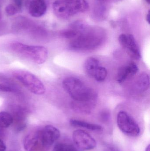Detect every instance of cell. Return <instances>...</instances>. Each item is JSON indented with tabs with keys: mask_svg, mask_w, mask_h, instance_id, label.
Segmentation results:
<instances>
[{
	"mask_svg": "<svg viewBox=\"0 0 150 151\" xmlns=\"http://www.w3.org/2000/svg\"><path fill=\"white\" fill-rule=\"evenodd\" d=\"M104 34L99 29L86 30L82 27L77 31L76 36L70 44V48L73 50H86L94 49L103 42Z\"/></svg>",
	"mask_w": 150,
	"mask_h": 151,
	"instance_id": "cell-1",
	"label": "cell"
},
{
	"mask_svg": "<svg viewBox=\"0 0 150 151\" xmlns=\"http://www.w3.org/2000/svg\"><path fill=\"white\" fill-rule=\"evenodd\" d=\"M63 85L74 101L95 102L97 99L95 91L78 78L68 77L63 82Z\"/></svg>",
	"mask_w": 150,
	"mask_h": 151,
	"instance_id": "cell-2",
	"label": "cell"
},
{
	"mask_svg": "<svg viewBox=\"0 0 150 151\" xmlns=\"http://www.w3.org/2000/svg\"><path fill=\"white\" fill-rule=\"evenodd\" d=\"M88 8L89 4L86 0H57L53 4L55 13L63 19L85 12Z\"/></svg>",
	"mask_w": 150,
	"mask_h": 151,
	"instance_id": "cell-3",
	"label": "cell"
},
{
	"mask_svg": "<svg viewBox=\"0 0 150 151\" xmlns=\"http://www.w3.org/2000/svg\"><path fill=\"white\" fill-rule=\"evenodd\" d=\"M11 48L17 54L26 58L37 64L44 63L48 56V51L45 47L29 46L20 43L12 44Z\"/></svg>",
	"mask_w": 150,
	"mask_h": 151,
	"instance_id": "cell-4",
	"label": "cell"
},
{
	"mask_svg": "<svg viewBox=\"0 0 150 151\" xmlns=\"http://www.w3.org/2000/svg\"><path fill=\"white\" fill-rule=\"evenodd\" d=\"M15 76L32 93L38 95L45 93V88L43 83L32 73L21 71L15 73Z\"/></svg>",
	"mask_w": 150,
	"mask_h": 151,
	"instance_id": "cell-5",
	"label": "cell"
},
{
	"mask_svg": "<svg viewBox=\"0 0 150 151\" xmlns=\"http://www.w3.org/2000/svg\"><path fill=\"white\" fill-rule=\"evenodd\" d=\"M118 127L122 133L129 136H138L140 134V128L135 121L126 112L120 111L117 117Z\"/></svg>",
	"mask_w": 150,
	"mask_h": 151,
	"instance_id": "cell-6",
	"label": "cell"
},
{
	"mask_svg": "<svg viewBox=\"0 0 150 151\" xmlns=\"http://www.w3.org/2000/svg\"><path fill=\"white\" fill-rule=\"evenodd\" d=\"M73 141L77 148L82 150H93L97 146L96 140L88 133L82 130H75L72 135Z\"/></svg>",
	"mask_w": 150,
	"mask_h": 151,
	"instance_id": "cell-7",
	"label": "cell"
},
{
	"mask_svg": "<svg viewBox=\"0 0 150 151\" xmlns=\"http://www.w3.org/2000/svg\"><path fill=\"white\" fill-rule=\"evenodd\" d=\"M119 41L121 46L127 50L130 57L135 60H139L141 58L140 50L132 35L122 34L119 36Z\"/></svg>",
	"mask_w": 150,
	"mask_h": 151,
	"instance_id": "cell-8",
	"label": "cell"
},
{
	"mask_svg": "<svg viewBox=\"0 0 150 151\" xmlns=\"http://www.w3.org/2000/svg\"><path fill=\"white\" fill-rule=\"evenodd\" d=\"M42 147L48 148L57 141L60 135L58 129L51 125L45 126L38 132Z\"/></svg>",
	"mask_w": 150,
	"mask_h": 151,
	"instance_id": "cell-9",
	"label": "cell"
},
{
	"mask_svg": "<svg viewBox=\"0 0 150 151\" xmlns=\"http://www.w3.org/2000/svg\"><path fill=\"white\" fill-rule=\"evenodd\" d=\"M138 71V67L134 63H130L126 66L122 67L119 70L117 74V82L119 83H122L135 75Z\"/></svg>",
	"mask_w": 150,
	"mask_h": 151,
	"instance_id": "cell-10",
	"label": "cell"
},
{
	"mask_svg": "<svg viewBox=\"0 0 150 151\" xmlns=\"http://www.w3.org/2000/svg\"><path fill=\"white\" fill-rule=\"evenodd\" d=\"M47 8L45 0H32L29 4V13L32 17H40L45 13Z\"/></svg>",
	"mask_w": 150,
	"mask_h": 151,
	"instance_id": "cell-11",
	"label": "cell"
},
{
	"mask_svg": "<svg viewBox=\"0 0 150 151\" xmlns=\"http://www.w3.org/2000/svg\"><path fill=\"white\" fill-rule=\"evenodd\" d=\"M42 147L38 132L28 135L24 141V147L26 151H37Z\"/></svg>",
	"mask_w": 150,
	"mask_h": 151,
	"instance_id": "cell-12",
	"label": "cell"
},
{
	"mask_svg": "<svg viewBox=\"0 0 150 151\" xmlns=\"http://www.w3.org/2000/svg\"><path fill=\"white\" fill-rule=\"evenodd\" d=\"M95 102H80L74 101L72 104L74 110L79 112L90 113L95 106Z\"/></svg>",
	"mask_w": 150,
	"mask_h": 151,
	"instance_id": "cell-13",
	"label": "cell"
},
{
	"mask_svg": "<svg viewBox=\"0 0 150 151\" xmlns=\"http://www.w3.org/2000/svg\"><path fill=\"white\" fill-rule=\"evenodd\" d=\"M135 88L137 91L144 92L149 88V76L147 73H142L137 77L135 83Z\"/></svg>",
	"mask_w": 150,
	"mask_h": 151,
	"instance_id": "cell-14",
	"label": "cell"
},
{
	"mask_svg": "<svg viewBox=\"0 0 150 151\" xmlns=\"http://www.w3.org/2000/svg\"><path fill=\"white\" fill-rule=\"evenodd\" d=\"M99 61L94 58L90 57L86 59L84 64L85 70L88 75L93 77L94 74L99 67Z\"/></svg>",
	"mask_w": 150,
	"mask_h": 151,
	"instance_id": "cell-15",
	"label": "cell"
},
{
	"mask_svg": "<svg viewBox=\"0 0 150 151\" xmlns=\"http://www.w3.org/2000/svg\"><path fill=\"white\" fill-rule=\"evenodd\" d=\"M70 122V125L73 127L83 128L92 131H101L103 129L101 126L97 124L89 123L83 121L72 119Z\"/></svg>",
	"mask_w": 150,
	"mask_h": 151,
	"instance_id": "cell-16",
	"label": "cell"
},
{
	"mask_svg": "<svg viewBox=\"0 0 150 151\" xmlns=\"http://www.w3.org/2000/svg\"><path fill=\"white\" fill-rule=\"evenodd\" d=\"M22 4V0H13L12 3L10 4L5 8L6 14L9 16L16 15L21 11Z\"/></svg>",
	"mask_w": 150,
	"mask_h": 151,
	"instance_id": "cell-17",
	"label": "cell"
},
{
	"mask_svg": "<svg viewBox=\"0 0 150 151\" xmlns=\"http://www.w3.org/2000/svg\"><path fill=\"white\" fill-rule=\"evenodd\" d=\"M14 122L12 116L6 112H0V128H7L9 127Z\"/></svg>",
	"mask_w": 150,
	"mask_h": 151,
	"instance_id": "cell-18",
	"label": "cell"
},
{
	"mask_svg": "<svg viewBox=\"0 0 150 151\" xmlns=\"http://www.w3.org/2000/svg\"><path fill=\"white\" fill-rule=\"evenodd\" d=\"M53 151H78V150L70 144L59 143L55 145Z\"/></svg>",
	"mask_w": 150,
	"mask_h": 151,
	"instance_id": "cell-19",
	"label": "cell"
},
{
	"mask_svg": "<svg viewBox=\"0 0 150 151\" xmlns=\"http://www.w3.org/2000/svg\"><path fill=\"white\" fill-rule=\"evenodd\" d=\"M107 75V72L106 69L103 67H99L94 74L93 78L96 81L99 82H102L105 81Z\"/></svg>",
	"mask_w": 150,
	"mask_h": 151,
	"instance_id": "cell-20",
	"label": "cell"
},
{
	"mask_svg": "<svg viewBox=\"0 0 150 151\" xmlns=\"http://www.w3.org/2000/svg\"><path fill=\"white\" fill-rule=\"evenodd\" d=\"M15 89L12 86L6 84L5 83L0 82V91L12 92L15 91Z\"/></svg>",
	"mask_w": 150,
	"mask_h": 151,
	"instance_id": "cell-21",
	"label": "cell"
},
{
	"mask_svg": "<svg viewBox=\"0 0 150 151\" xmlns=\"http://www.w3.org/2000/svg\"><path fill=\"white\" fill-rule=\"evenodd\" d=\"M6 149V146L4 142L0 139V151H5Z\"/></svg>",
	"mask_w": 150,
	"mask_h": 151,
	"instance_id": "cell-22",
	"label": "cell"
},
{
	"mask_svg": "<svg viewBox=\"0 0 150 151\" xmlns=\"http://www.w3.org/2000/svg\"><path fill=\"white\" fill-rule=\"evenodd\" d=\"M146 20H147V22H148V23H149V24H150V11H149L148 14H147V16H146Z\"/></svg>",
	"mask_w": 150,
	"mask_h": 151,
	"instance_id": "cell-23",
	"label": "cell"
},
{
	"mask_svg": "<svg viewBox=\"0 0 150 151\" xmlns=\"http://www.w3.org/2000/svg\"><path fill=\"white\" fill-rule=\"evenodd\" d=\"M106 151H119L114 148H108Z\"/></svg>",
	"mask_w": 150,
	"mask_h": 151,
	"instance_id": "cell-24",
	"label": "cell"
},
{
	"mask_svg": "<svg viewBox=\"0 0 150 151\" xmlns=\"http://www.w3.org/2000/svg\"><path fill=\"white\" fill-rule=\"evenodd\" d=\"M145 151H150V145H148V147L146 148V150H145Z\"/></svg>",
	"mask_w": 150,
	"mask_h": 151,
	"instance_id": "cell-25",
	"label": "cell"
},
{
	"mask_svg": "<svg viewBox=\"0 0 150 151\" xmlns=\"http://www.w3.org/2000/svg\"><path fill=\"white\" fill-rule=\"evenodd\" d=\"M145 1H146L149 4H150V0H145Z\"/></svg>",
	"mask_w": 150,
	"mask_h": 151,
	"instance_id": "cell-26",
	"label": "cell"
},
{
	"mask_svg": "<svg viewBox=\"0 0 150 151\" xmlns=\"http://www.w3.org/2000/svg\"><path fill=\"white\" fill-rule=\"evenodd\" d=\"M0 17H1V13H0Z\"/></svg>",
	"mask_w": 150,
	"mask_h": 151,
	"instance_id": "cell-27",
	"label": "cell"
}]
</instances>
